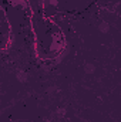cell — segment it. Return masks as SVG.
<instances>
[{"mask_svg":"<svg viewBox=\"0 0 121 122\" xmlns=\"http://www.w3.org/2000/svg\"><path fill=\"white\" fill-rule=\"evenodd\" d=\"M16 78H17V81H19V82L26 84V82L29 81V72H26V71L20 70V71H17V72H16Z\"/></svg>","mask_w":121,"mask_h":122,"instance_id":"cell-1","label":"cell"},{"mask_svg":"<svg viewBox=\"0 0 121 122\" xmlns=\"http://www.w3.org/2000/svg\"><path fill=\"white\" fill-rule=\"evenodd\" d=\"M97 29H98V31L100 33H103V34H108L110 33V24L107 23V21H100L98 23V26H97Z\"/></svg>","mask_w":121,"mask_h":122,"instance_id":"cell-2","label":"cell"},{"mask_svg":"<svg viewBox=\"0 0 121 122\" xmlns=\"http://www.w3.org/2000/svg\"><path fill=\"white\" fill-rule=\"evenodd\" d=\"M83 70H84V72H86V74H94L97 68H95V65H94L93 62L88 61V62H86V64L83 65Z\"/></svg>","mask_w":121,"mask_h":122,"instance_id":"cell-3","label":"cell"},{"mask_svg":"<svg viewBox=\"0 0 121 122\" xmlns=\"http://www.w3.org/2000/svg\"><path fill=\"white\" fill-rule=\"evenodd\" d=\"M64 114H66L64 109H59V111H56V117H57V119H63Z\"/></svg>","mask_w":121,"mask_h":122,"instance_id":"cell-4","label":"cell"},{"mask_svg":"<svg viewBox=\"0 0 121 122\" xmlns=\"http://www.w3.org/2000/svg\"><path fill=\"white\" fill-rule=\"evenodd\" d=\"M50 4H51V6H54V7H56V6H57V4H59V1H57V0H50Z\"/></svg>","mask_w":121,"mask_h":122,"instance_id":"cell-5","label":"cell"}]
</instances>
